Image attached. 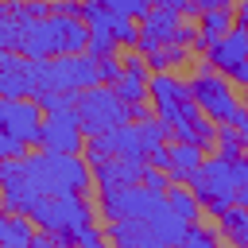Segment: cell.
Returning <instances> with one entry per match:
<instances>
[{
  "label": "cell",
  "instance_id": "cell-32",
  "mask_svg": "<svg viewBox=\"0 0 248 248\" xmlns=\"http://www.w3.org/2000/svg\"><path fill=\"white\" fill-rule=\"evenodd\" d=\"M236 178H240V190H236V202L248 209V163H244V155L236 159Z\"/></svg>",
  "mask_w": 248,
  "mask_h": 248
},
{
  "label": "cell",
  "instance_id": "cell-34",
  "mask_svg": "<svg viewBox=\"0 0 248 248\" xmlns=\"http://www.w3.org/2000/svg\"><path fill=\"white\" fill-rule=\"evenodd\" d=\"M229 124H232V128L244 136V143H248V105H240V108L232 112V120H229Z\"/></svg>",
  "mask_w": 248,
  "mask_h": 248
},
{
  "label": "cell",
  "instance_id": "cell-35",
  "mask_svg": "<svg viewBox=\"0 0 248 248\" xmlns=\"http://www.w3.org/2000/svg\"><path fill=\"white\" fill-rule=\"evenodd\" d=\"M147 116H155L147 101H132V105H128V120H147Z\"/></svg>",
  "mask_w": 248,
  "mask_h": 248
},
{
  "label": "cell",
  "instance_id": "cell-19",
  "mask_svg": "<svg viewBox=\"0 0 248 248\" xmlns=\"http://www.w3.org/2000/svg\"><path fill=\"white\" fill-rule=\"evenodd\" d=\"M31 225H35V221H31L27 213H8V221H4V229H0V244H4V248H27L31 236H35Z\"/></svg>",
  "mask_w": 248,
  "mask_h": 248
},
{
  "label": "cell",
  "instance_id": "cell-36",
  "mask_svg": "<svg viewBox=\"0 0 248 248\" xmlns=\"http://www.w3.org/2000/svg\"><path fill=\"white\" fill-rule=\"evenodd\" d=\"M232 19L248 27V0H236V4H232Z\"/></svg>",
  "mask_w": 248,
  "mask_h": 248
},
{
  "label": "cell",
  "instance_id": "cell-6",
  "mask_svg": "<svg viewBox=\"0 0 248 248\" xmlns=\"http://www.w3.org/2000/svg\"><path fill=\"white\" fill-rule=\"evenodd\" d=\"M74 108H78V116H81L85 136L112 132L116 124H124V120H128V101H124V97H120L112 85H105V81H97V85L81 89Z\"/></svg>",
  "mask_w": 248,
  "mask_h": 248
},
{
  "label": "cell",
  "instance_id": "cell-12",
  "mask_svg": "<svg viewBox=\"0 0 248 248\" xmlns=\"http://www.w3.org/2000/svg\"><path fill=\"white\" fill-rule=\"evenodd\" d=\"M147 93L155 101V116H167L170 108H178L182 101H190V81H182L170 70H155L147 81Z\"/></svg>",
  "mask_w": 248,
  "mask_h": 248
},
{
  "label": "cell",
  "instance_id": "cell-8",
  "mask_svg": "<svg viewBox=\"0 0 248 248\" xmlns=\"http://www.w3.org/2000/svg\"><path fill=\"white\" fill-rule=\"evenodd\" d=\"M170 43H178V46L198 43V27H190V19L182 23V16L170 12V8H151L140 19V43H136V50L147 54L151 46H170Z\"/></svg>",
  "mask_w": 248,
  "mask_h": 248
},
{
  "label": "cell",
  "instance_id": "cell-24",
  "mask_svg": "<svg viewBox=\"0 0 248 248\" xmlns=\"http://www.w3.org/2000/svg\"><path fill=\"white\" fill-rule=\"evenodd\" d=\"M8 12L12 19H39V16H50V0H8Z\"/></svg>",
  "mask_w": 248,
  "mask_h": 248
},
{
  "label": "cell",
  "instance_id": "cell-9",
  "mask_svg": "<svg viewBox=\"0 0 248 248\" xmlns=\"http://www.w3.org/2000/svg\"><path fill=\"white\" fill-rule=\"evenodd\" d=\"M205 62L217 74H225L232 85H248V27L232 23L221 39H213L205 46Z\"/></svg>",
  "mask_w": 248,
  "mask_h": 248
},
{
  "label": "cell",
  "instance_id": "cell-22",
  "mask_svg": "<svg viewBox=\"0 0 248 248\" xmlns=\"http://www.w3.org/2000/svg\"><path fill=\"white\" fill-rule=\"evenodd\" d=\"M35 101H39L43 112H58V108H74L78 93L74 89H35Z\"/></svg>",
  "mask_w": 248,
  "mask_h": 248
},
{
  "label": "cell",
  "instance_id": "cell-11",
  "mask_svg": "<svg viewBox=\"0 0 248 248\" xmlns=\"http://www.w3.org/2000/svg\"><path fill=\"white\" fill-rule=\"evenodd\" d=\"M0 128L23 143H39L43 132V108L35 97H4L0 105Z\"/></svg>",
  "mask_w": 248,
  "mask_h": 248
},
{
  "label": "cell",
  "instance_id": "cell-10",
  "mask_svg": "<svg viewBox=\"0 0 248 248\" xmlns=\"http://www.w3.org/2000/svg\"><path fill=\"white\" fill-rule=\"evenodd\" d=\"M39 143H43L46 151H74V155H81V147H85V128H81L78 108L43 112V132H39Z\"/></svg>",
  "mask_w": 248,
  "mask_h": 248
},
{
  "label": "cell",
  "instance_id": "cell-18",
  "mask_svg": "<svg viewBox=\"0 0 248 248\" xmlns=\"http://www.w3.org/2000/svg\"><path fill=\"white\" fill-rule=\"evenodd\" d=\"M217 232L225 236V240H232V244H248V209L236 202V205H229L221 217H217Z\"/></svg>",
  "mask_w": 248,
  "mask_h": 248
},
{
  "label": "cell",
  "instance_id": "cell-13",
  "mask_svg": "<svg viewBox=\"0 0 248 248\" xmlns=\"http://www.w3.org/2000/svg\"><path fill=\"white\" fill-rule=\"evenodd\" d=\"M143 167H147V159L108 155L105 163H97V167H93V182H97V190H101V186H132V182H140V178H143Z\"/></svg>",
  "mask_w": 248,
  "mask_h": 248
},
{
  "label": "cell",
  "instance_id": "cell-25",
  "mask_svg": "<svg viewBox=\"0 0 248 248\" xmlns=\"http://www.w3.org/2000/svg\"><path fill=\"white\" fill-rule=\"evenodd\" d=\"M116 39H112V31H105V27H89V54L93 58H105V54H116Z\"/></svg>",
  "mask_w": 248,
  "mask_h": 248
},
{
  "label": "cell",
  "instance_id": "cell-28",
  "mask_svg": "<svg viewBox=\"0 0 248 248\" xmlns=\"http://www.w3.org/2000/svg\"><path fill=\"white\" fill-rule=\"evenodd\" d=\"M140 182H143L147 190H155V194H167V190L174 186V182H170V174H167L163 167H151V163L143 167V178H140Z\"/></svg>",
  "mask_w": 248,
  "mask_h": 248
},
{
  "label": "cell",
  "instance_id": "cell-16",
  "mask_svg": "<svg viewBox=\"0 0 248 248\" xmlns=\"http://www.w3.org/2000/svg\"><path fill=\"white\" fill-rule=\"evenodd\" d=\"M105 140H108L112 155L147 159V143H143V136H140V124H136V120H124V124H116L112 132H105Z\"/></svg>",
  "mask_w": 248,
  "mask_h": 248
},
{
  "label": "cell",
  "instance_id": "cell-7",
  "mask_svg": "<svg viewBox=\"0 0 248 248\" xmlns=\"http://www.w3.org/2000/svg\"><path fill=\"white\" fill-rule=\"evenodd\" d=\"M167 202V194L147 190L143 182L132 186H101L97 190V213L105 221H120V217H147Z\"/></svg>",
  "mask_w": 248,
  "mask_h": 248
},
{
  "label": "cell",
  "instance_id": "cell-2",
  "mask_svg": "<svg viewBox=\"0 0 248 248\" xmlns=\"http://www.w3.org/2000/svg\"><path fill=\"white\" fill-rule=\"evenodd\" d=\"M186 186L194 190L202 213L209 217H221L229 205H236V190H240V178H236V159H225L221 151L217 155H205L198 163V170L186 178Z\"/></svg>",
  "mask_w": 248,
  "mask_h": 248
},
{
  "label": "cell",
  "instance_id": "cell-1",
  "mask_svg": "<svg viewBox=\"0 0 248 248\" xmlns=\"http://www.w3.org/2000/svg\"><path fill=\"white\" fill-rule=\"evenodd\" d=\"M19 170L31 178V186L46 194H85L93 186V167L85 155L74 151H46L43 155H19Z\"/></svg>",
  "mask_w": 248,
  "mask_h": 248
},
{
  "label": "cell",
  "instance_id": "cell-30",
  "mask_svg": "<svg viewBox=\"0 0 248 248\" xmlns=\"http://www.w3.org/2000/svg\"><path fill=\"white\" fill-rule=\"evenodd\" d=\"M155 8H170V12H178V16H186V19H198L202 16V4L198 0H151Z\"/></svg>",
  "mask_w": 248,
  "mask_h": 248
},
{
  "label": "cell",
  "instance_id": "cell-31",
  "mask_svg": "<svg viewBox=\"0 0 248 248\" xmlns=\"http://www.w3.org/2000/svg\"><path fill=\"white\" fill-rule=\"evenodd\" d=\"M16 155H27V143L16 140V136H8V132L0 128V159H16Z\"/></svg>",
  "mask_w": 248,
  "mask_h": 248
},
{
  "label": "cell",
  "instance_id": "cell-14",
  "mask_svg": "<svg viewBox=\"0 0 248 248\" xmlns=\"http://www.w3.org/2000/svg\"><path fill=\"white\" fill-rule=\"evenodd\" d=\"M147 81H151V66H147V58H143V54H128L120 78L112 81V89L132 105V101H147V97H151V93H147Z\"/></svg>",
  "mask_w": 248,
  "mask_h": 248
},
{
  "label": "cell",
  "instance_id": "cell-23",
  "mask_svg": "<svg viewBox=\"0 0 248 248\" xmlns=\"http://www.w3.org/2000/svg\"><path fill=\"white\" fill-rule=\"evenodd\" d=\"M213 143H217V151H221L225 159H240V155H244V147H248V143H244V136H240L232 124H217V140H213Z\"/></svg>",
  "mask_w": 248,
  "mask_h": 248
},
{
  "label": "cell",
  "instance_id": "cell-15",
  "mask_svg": "<svg viewBox=\"0 0 248 248\" xmlns=\"http://www.w3.org/2000/svg\"><path fill=\"white\" fill-rule=\"evenodd\" d=\"M167 174H170V182H186L194 170H198V163L205 159V151L198 147V143H186V140H170L167 143Z\"/></svg>",
  "mask_w": 248,
  "mask_h": 248
},
{
  "label": "cell",
  "instance_id": "cell-33",
  "mask_svg": "<svg viewBox=\"0 0 248 248\" xmlns=\"http://www.w3.org/2000/svg\"><path fill=\"white\" fill-rule=\"evenodd\" d=\"M101 240H105V232H101V229H93V225L78 229V244H85V248H97Z\"/></svg>",
  "mask_w": 248,
  "mask_h": 248
},
{
  "label": "cell",
  "instance_id": "cell-21",
  "mask_svg": "<svg viewBox=\"0 0 248 248\" xmlns=\"http://www.w3.org/2000/svg\"><path fill=\"white\" fill-rule=\"evenodd\" d=\"M143 58H147L151 74H155V70H174L178 62H186V46H178V43H170V46H151Z\"/></svg>",
  "mask_w": 248,
  "mask_h": 248
},
{
  "label": "cell",
  "instance_id": "cell-5",
  "mask_svg": "<svg viewBox=\"0 0 248 248\" xmlns=\"http://www.w3.org/2000/svg\"><path fill=\"white\" fill-rule=\"evenodd\" d=\"M190 97H194V105H198L213 124H229L232 112L240 108V97H236L232 81H229L225 74H217L205 58H202L198 74L190 78Z\"/></svg>",
  "mask_w": 248,
  "mask_h": 248
},
{
  "label": "cell",
  "instance_id": "cell-27",
  "mask_svg": "<svg viewBox=\"0 0 248 248\" xmlns=\"http://www.w3.org/2000/svg\"><path fill=\"white\" fill-rule=\"evenodd\" d=\"M105 8H112V12H124V16H132V19H143L155 4L151 0H101Z\"/></svg>",
  "mask_w": 248,
  "mask_h": 248
},
{
  "label": "cell",
  "instance_id": "cell-17",
  "mask_svg": "<svg viewBox=\"0 0 248 248\" xmlns=\"http://www.w3.org/2000/svg\"><path fill=\"white\" fill-rule=\"evenodd\" d=\"M236 19H232V8H202V16H198V46L205 50L213 39H221L229 27H232Z\"/></svg>",
  "mask_w": 248,
  "mask_h": 248
},
{
  "label": "cell",
  "instance_id": "cell-20",
  "mask_svg": "<svg viewBox=\"0 0 248 248\" xmlns=\"http://www.w3.org/2000/svg\"><path fill=\"white\" fill-rule=\"evenodd\" d=\"M167 205H170L182 221H190V225H194V221H202V205H198L194 190H186V186H178V182L167 190Z\"/></svg>",
  "mask_w": 248,
  "mask_h": 248
},
{
  "label": "cell",
  "instance_id": "cell-37",
  "mask_svg": "<svg viewBox=\"0 0 248 248\" xmlns=\"http://www.w3.org/2000/svg\"><path fill=\"white\" fill-rule=\"evenodd\" d=\"M198 4H202V8H232L236 0H198Z\"/></svg>",
  "mask_w": 248,
  "mask_h": 248
},
{
  "label": "cell",
  "instance_id": "cell-26",
  "mask_svg": "<svg viewBox=\"0 0 248 248\" xmlns=\"http://www.w3.org/2000/svg\"><path fill=\"white\" fill-rule=\"evenodd\" d=\"M217 236H221L217 229H205V225H198V221H194V225H186L182 244H186V248H209V244H217Z\"/></svg>",
  "mask_w": 248,
  "mask_h": 248
},
{
  "label": "cell",
  "instance_id": "cell-29",
  "mask_svg": "<svg viewBox=\"0 0 248 248\" xmlns=\"http://www.w3.org/2000/svg\"><path fill=\"white\" fill-rule=\"evenodd\" d=\"M120 70H124V58H116V54L97 58V74H101V81H105V85H112V81L120 78Z\"/></svg>",
  "mask_w": 248,
  "mask_h": 248
},
{
  "label": "cell",
  "instance_id": "cell-4",
  "mask_svg": "<svg viewBox=\"0 0 248 248\" xmlns=\"http://www.w3.org/2000/svg\"><path fill=\"white\" fill-rule=\"evenodd\" d=\"M35 81L39 89H89L101 81L97 74V58L89 50L81 54H54V58H35Z\"/></svg>",
  "mask_w": 248,
  "mask_h": 248
},
{
  "label": "cell",
  "instance_id": "cell-3",
  "mask_svg": "<svg viewBox=\"0 0 248 248\" xmlns=\"http://www.w3.org/2000/svg\"><path fill=\"white\" fill-rule=\"evenodd\" d=\"M31 221H35V229L54 232L58 244H70V240H78V229L93 225V205L85 202V194H46L31 209Z\"/></svg>",
  "mask_w": 248,
  "mask_h": 248
},
{
  "label": "cell",
  "instance_id": "cell-39",
  "mask_svg": "<svg viewBox=\"0 0 248 248\" xmlns=\"http://www.w3.org/2000/svg\"><path fill=\"white\" fill-rule=\"evenodd\" d=\"M244 89H248V85H244ZM244 105H248V93H244Z\"/></svg>",
  "mask_w": 248,
  "mask_h": 248
},
{
  "label": "cell",
  "instance_id": "cell-38",
  "mask_svg": "<svg viewBox=\"0 0 248 248\" xmlns=\"http://www.w3.org/2000/svg\"><path fill=\"white\" fill-rule=\"evenodd\" d=\"M244 163H248V147H244Z\"/></svg>",
  "mask_w": 248,
  "mask_h": 248
}]
</instances>
